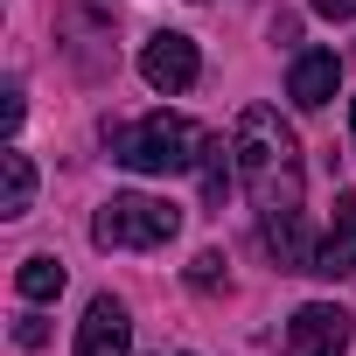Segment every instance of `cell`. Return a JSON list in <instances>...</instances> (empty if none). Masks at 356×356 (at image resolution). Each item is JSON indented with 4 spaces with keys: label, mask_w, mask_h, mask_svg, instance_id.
<instances>
[{
    "label": "cell",
    "mask_w": 356,
    "mask_h": 356,
    "mask_svg": "<svg viewBox=\"0 0 356 356\" xmlns=\"http://www.w3.org/2000/svg\"><path fill=\"white\" fill-rule=\"evenodd\" d=\"M314 273H321V280L356 273V189H342V196H335V224H328V231H321V245H314Z\"/></svg>",
    "instance_id": "obj_8"
},
{
    "label": "cell",
    "mask_w": 356,
    "mask_h": 356,
    "mask_svg": "<svg viewBox=\"0 0 356 356\" xmlns=\"http://www.w3.org/2000/svg\"><path fill=\"white\" fill-rule=\"evenodd\" d=\"M105 147L133 175H189V168H203L210 133L196 119H182V112H147L133 126H105Z\"/></svg>",
    "instance_id": "obj_2"
},
{
    "label": "cell",
    "mask_w": 356,
    "mask_h": 356,
    "mask_svg": "<svg viewBox=\"0 0 356 356\" xmlns=\"http://www.w3.org/2000/svg\"><path fill=\"white\" fill-rule=\"evenodd\" d=\"M126 349H133V314L112 293H98L77 321V356H126Z\"/></svg>",
    "instance_id": "obj_6"
},
{
    "label": "cell",
    "mask_w": 356,
    "mask_h": 356,
    "mask_svg": "<svg viewBox=\"0 0 356 356\" xmlns=\"http://www.w3.org/2000/svg\"><path fill=\"white\" fill-rule=\"evenodd\" d=\"M189 286H196V293H217V286H231V273H224V252H196V259H189Z\"/></svg>",
    "instance_id": "obj_12"
},
{
    "label": "cell",
    "mask_w": 356,
    "mask_h": 356,
    "mask_svg": "<svg viewBox=\"0 0 356 356\" xmlns=\"http://www.w3.org/2000/svg\"><path fill=\"white\" fill-rule=\"evenodd\" d=\"M224 154H231L224 140H210V154H203V196H210V203H224V189H231V168H238V161H224Z\"/></svg>",
    "instance_id": "obj_11"
},
{
    "label": "cell",
    "mask_w": 356,
    "mask_h": 356,
    "mask_svg": "<svg viewBox=\"0 0 356 356\" xmlns=\"http://www.w3.org/2000/svg\"><path fill=\"white\" fill-rule=\"evenodd\" d=\"M140 77H147L154 91H168V98H182V91L203 77V56H196V42H189V35L161 29V35L140 49Z\"/></svg>",
    "instance_id": "obj_4"
},
{
    "label": "cell",
    "mask_w": 356,
    "mask_h": 356,
    "mask_svg": "<svg viewBox=\"0 0 356 356\" xmlns=\"http://www.w3.org/2000/svg\"><path fill=\"white\" fill-rule=\"evenodd\" d=\"M321 22H356V0H314Z\"/></svg>",
    "instance_id": "obj_15"
},
{
    "label": "cell",
    "mask_w": 356,
    "mask_h": 356,
    "mask_svg": "<svg viewBox=\"0 0 356 356\" xmlns=\"http://www.w3.org/2000/svg\"><path fill=\"white\" fill-rule=\"evenodd\" d=\"M15 293H22V300H56V293H63V266H56L49 252L22 259V273H15Z\"/></svg>",
    "instance_id": "obj_10"
},
{
    "label": "cell",
    "mask_w": 356,
    "mask_h": 356,
    "mask_svg": "<svg viewBox=\"0 0 356 356\" xmlns=\"http://www.w3.org/2000/svg\"><path fill=\"white\" fill-rule=\"evenodd\" d=\"M0 126H8V133L22 126V84H8V91H0Z\"/></svg>",
    "instance_id": "obj_14"
},
{
    "label": "cell",
    "mask_w": 356,
    "mask_h": 356,
    "mask_svg": "<svg viewBox=\"0 0 356 356\" xmlns=\"http://www.w3.org/2000/svg\"><path fill=\"white\" fill-rule=\"evenodd\" d=\"M286 356H349V314L335 300H307L286 321Z\"/></svg>",
    "instance_id": "obj_5"
},
{
    "label": "cell",
    "mask_w": 356,
    "mask_h": 356,
    "mask_svg": "<svg viewBox=\"0 0 356 356\" xmlns=\"http://www.w3.org/2000/svg\"><path fill=\"white\" fill-rule=\"evenodd\" d=\"M0 168H8V196H0V217H29V203H35V161H29L22 147H8V154H0Z\"/></svg>",
    "instance_id": "obj_9"
},
{
    "label": "cell",
    "mask_w": 356,
    "mask_h": 356,
    "mask_svg": "<svg viewBox=\"0 0 356 356\" xmlns=\"http://www.w3.org/2000/svg\"><path fill=\"white\" fill-rule=\"evenodd\" d=\"M231 161H238V182L259 210V231L273 224H307L300 217V189H307V175H300V140L293 126L273 112V105H245L238 126H231Z\"/></svg>",
    "instance_id": "obj_1"
},
{
    "label": "cell",
    "mask_w": 356,
    "mask_h": 356,
    "mask_svg": "<svg viewBox=\"0 0 356 356\" xmlns=\"http://www.w3.org/2000/svg\"><path fill=\"white\" fill-rule=\"evenodd\" d=\"M349 133H356V98H349Z\"/></svg>",
    "instance_id": "obj_16"
},
{
    "label": "cell",
    "mask_w": 356,
    "mask_h": 356,
    "mask_svg": "<svg viewBox=\"0 0 356 356\" xmlns=\"http://www.w3.org/2000/svg\"><path fill=\"white\" fill-rule=\"evenodd\" d=\"M175 231H182V210L175 203H161V196H112L105 210H98V224H91V238L105 245V252H161Z\"/></svg>",
    "instance_id": "obj_3"
},
{
    "label": "cell",
    "mask_w": 356,
    "mask_h": 356,
    "mask_svg": "<svg viewBox=\"0 0 356 356\" xmlns=\"http://www.w3.org/2000/svg\"><path fill=\"white\" fill-rule=\"evenodd\" d=\"M15 342H22V349H42V342H49V321H42V314H15Z\"/></svg>",
    "instance_id": "obj_13"
},
{
    "label": "cell",
    "mask_w": 356,
    "mask_h": 356,
    "mask_svg": "<svg viewBox=\"0 0 356 356\" xmlns=\"http://www.w3.org/2000/svg\"><path fill=\"white\" fill-rule=\"evenodd\" d=\"M335 84H342V56H335V49H300L293 70H286V98H293L300 112H321V105L335 98Z\"/></svg>",
    "instance_id": "obj_7"
}]
</instances>
